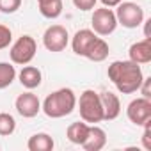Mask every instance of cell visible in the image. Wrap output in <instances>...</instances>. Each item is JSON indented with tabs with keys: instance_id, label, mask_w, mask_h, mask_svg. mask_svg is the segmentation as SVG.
Returning a JSON list of instances; mask_svg holds the SVG:
<instances>
[{
	"instance_id": "cell-11",
	"label": "cell",
	"mask_w": 151,
	"mask_h": 151,
	"mask_svg": "<svg viewBox=\"0 0 151 151\" xmlns=\"http://www.w3.org/2000/svg\"><path fill=\"white\" fill-rule=\"evenodd\" d=\"M100 100H101V107H103V121H112L121 114V101H119L117 94H114L110 91H103V93H100Z\"/></svg>"
},
{
	"instance_id": "cell-5",
	"label": "cell",
	"mask_w": 151,
	"mask_h": 151,
	"mask_svg": "<svg viewBox=\"0 0 151 151\" xmlns=\"http://www.w3.org/2000/svg\"><path fill=\"white\" fill-rule=\"evenodd\" d=\"M116 18H117V25H123L124 29H137L139 25H142L144 22V9L128 0V2H121L119 6H116Z\"/></svg>"
},
{
	"instance_id": "cell-17",
	"label": "cell",
	"mask_w": 151,
	"mask_h": 151,
	"mask_svg": "<svg viewBox=\"0 0 151 151\" xmlns=\"http://www.w3.org/2000/svg\"><path fill=\"white\" fill-rule=\"evenodd\" d=\"M53 146H55V142H53L52 135H48V133H45V132L34 133V135L29 139V142H27L29 151H52Z\"/></svg>"
},
{
	"instance_id": "cell-22",
	"label": "cell",
	"mask_w": 151,
	"mask_h": 151,
	"mask_svg": "<svg viewBox=\"0 0 151 151\" xmlns=\"http://www.w3.org/2000/svg\"><path fill=\"white\" fill-rule=\"evenodd\" d=\"M11 41H13V32H11V29L6 27V25H0V50L7 48V46L11 45Z\"/></svg>"
},
{
	"instance_id": "cell-15",
	"label": "cell",
	"mask_w": 151,
	"mask_h": 151,
	"mask_svg": "<svg viewBox=\"0 0 151 151\" xmlns=\"http://www.w3.org/2000/svg\"><path fill=\"white\" fill-rule=\"evenodd\" d=\"M87 133H89V124H87L86 121H82V123H80V121L71 123V124L68 126V130H66L68 140L73 142V144H78V146L84 144V140L87 139Z\"/></svg>"
},
{
	"instance_id": "cell-25",
	"label": "cell",
	"mask_w": 151,
	"mask_h": 151,
	"mask_svg": "<svg viewBox=\"0 0 151 151\" xmlns=\"http://www.w3.org/2000/svg\"><path fill=\"white\" fill-rule=\"evenodd\" d=\"M100 2L103 4V7H116V6H119L123 0H100Z\"/></svg>"
},
{
	"instance_id": "cell-10",
	"label": "cell",
	"mask_w": 151,
	"mask_h": 151,
	"mask_svg": "<svg viewBox=\"0 0 151 151\" xmlns=\"http://www.w3.org/2000/svg\"><path fill=\"white\" fill-rule=\"evenodd\" d=\"M96 37H98V34L94 30H91V29H80L77 34L73 36V39H71L73 52L77 53V55H80V57H86L87 50L91 48V45L94 43Z\"/></svg>"
},
{
	"instance_id": "cell-18",
	"label": "cell",
	"mask_w": 151,
	"mask_h": 151,
	"mask_svg": "<svg viewBox=\"0 0 151 151\" xmlns=\"http://www.w3.org/2000/svg\"><path fill=\"white\" fill-rule=\"evenodd\" d=\"M37 7L45 18L55 20L62 14V0H37Z\"/></svg>"
},
{
	"instance_id": "cell-23",
	"label": "cell",
	"mask_w": 151,
	"mask_h": 151,
	"mask_svg": "<svg viewBox=\"0 0 151 151\" xmlns=\"http://www.w3.org/2000/svg\"><path fill=\"white\" fill-rule=\"evenodd\" d=\"M98 0H73V6L80 11H93Z\"/></svg>"
},
{
	"instance_id": "cell-8",
	"label": "cell",
	"mask_w": 151,
	"mask_h": 151,
	"mask_svg": "<svg viewBox=\"0 0 151 151\" xmlns=\"http://www.w3.org/2000/svg\"><path fill=\"white\" fill-rule=\"evenodd\" d=\"M126 116L128 119L137 124V126H142L144 123H147L151 119V100L149 98H137V100H132L128 103V109H126Z\"/></svg>"
},
{
	"instance_id": "cell-24",
	"label": "cell",
	"mask_w": 151,
	"mask_h": 151,
	"mask_svg": "<svg viewBox=\"0 0 151 151\" xmlns=\"http://www.w3.org/2000/svg\"><path fill=\"white\" fill-rule=\"evenodd\" d=\"M144 126V133H142V146L146 149H151V119L147 123L142 124Z\"/></svg>"
},
{
	"instance_id": "cell-6",
	"label": "cell",
	"mask_w": 151,
	"mask_h": 151,
	"mask_svg": "<svg viewBox=\"0 0 151 151\" xmlns=\"http://www.w3.org/2000/svg\"><path fill=\"white\" fill-rule=\"evenodd\" d=\"M91 25L93 30L98 36H109L116 30L117 27V18L116 13L110 7H101V9H94L93 18H91Z\"/></svg>"
},
{
	"instance_id": "cell-3",
	"label": "cell",
	"mask_w": 151,
	"mask_h": 151,
	"mask_svg": "<svg viewBox=\"0 0 151 151\" xmlns=\"http://www.w3.org/2000/svg\"><path fill=\"white\" fill-rule=\"evenodd\" d=\"M77 103H78L80 117L87 124H96V123L103 121V107H101L100 93H96L93 89H86L80 94V100Z\"/></svg>"
},
{
	"instance_id": "cell-20",
	"label": "cell",
	"mask_w": 151,
	"mask_h": 151,
	"mask_svg": "<svg viewBox=\"0 0 151 151\" xmlns=\"http://www.w3.org/2000/svg\"><path fill=\"white\" fill-rule=\"evenodd\" d=\"M16 130V119L7 114V112H2L0 114V135L2 137H9L13 135Z\"/></svg>"
},
{
	"instance_id": "cell-16",
	"label": "cell",
	"mask_w": 151,
	"mask_h": 151,
	"mask_svg": "<svg viewBox=\"0 0 151 151\" xmlns=\"http://www.w3.org/2000/svg\"><path fill=\"white\" fill-rule=\"evenodd\" d=\"M110 53V48H109V43L103 39V37H96L94 43L91 45V48L87 50L86 57L93 62H103Z\"/></svg>"
},
{
	"instance_id": "cell-19",
	"label": "cell",
	"mask_w": 151,
	"mask_h": 151,
	"mask_svg": "<svg viewBox=\"0 0 151 151\" xmlns=\"http://www.w3.org/2000/svg\"><path fill=\"white\" fill-rule=\"evenodd\" d=\"M16 78V69L9 62H0V89L9 87Z\"/></svg>"
},
{
	"instance_id": "cell-21",
	"label": "cell",
	"mask_w": 151,
	"mask_h": 151,
	"mask_svg": "<svg viewBox=\"0 0 151 151\" xmlns=\"http://www.w3.org/2000/svg\"><path fill=\"white\" fill-rule=\"evenodd\" d=\"M22 7V0H0V13L13 14Z\"/></svg>"
},
{
	"instance_id": "cell-4",
	"label": "cell",
	"mask_w": 151,
	"mask_h": 151,
	"mask_svg": "<svg viewBox=\"0 0 151 151\" xmlns=\"http://www.w3.org/2000/svg\"><path fill=\"white\" fill-rule=\"evenodd\" d=\"M36 52H37V43L32 36L25 34L22 37L16 39V43L11 46L9 50V57L13 60V64H20V66H25L29 64L34 57H36Z\"/></svg>"
},
{
	"instance_id": "cell-7",
	"label": "cell",
	"mask_w": 151,
	"mask_h": 151,
	"mask_svg": "<svg viewBox=\"0 0 151 151\" xmlns=\"http://www.w3.org/2000/svg\"><path fill=\"white\" fill-rule=\"evenodd\" d=\"M69 43V34L62 25H50L43 34V45L48 52H62Z\"/></svg>"
},
{
	"instance_id": "cell-13",
	"label": "cell",
	"mask_w": 151,
	"mask_h": 151,
	"mask_svg": "<svg viewBox=\"0 0 151 151\" xmlns=\"http://www.w3.org/2000/svg\"><path fill=\"white\" fill-rule=\"evenodd\" d=\"M105 144H107V133H105V130L100 128V126H96V124H93V126L89 124V133H87V139L84 140L82 147L86 151H100V149L105 147Z\"/></svg>"
},
{
	"instance_id": "cell-2",
	"label": "cell",
	"mask_w": 151,
	"mask_h": 151,
	"mask_svg": "<svg viewBox=\"0 0 151 151\" xmlns=\"http://www.w3.org/2000/svg\"><path fill=\"white\" fill-rule=\"evenodd\" d=\"M75 109H77V96H75L73 89L69 87H62L53 91L52 94H48L41 105V110L52 117V119H60L69 116Z\"/></svg>"
},
{
	"instance_id": "cell-1",
	"label": "cell",
	"mask_w": 151,
	"mask_h": 151,
	"mask_svg": "<svg viewBox=\"0 0 151 151\" xmlns=\"http://www.w3.org/2000/svg\"><path fill=\"white\" fill-rule=\"evenodd\" d=\"M107 77L116 86V89L123 94L137 93L144 80L140 64L133 60H114L107 69Z\"/></svg>"
},
{
	"instance_id": "cell-9",
	"label": "cell",
	"mask_w": 151,
	"mask_h": 151,
	"mask_svg": "<svg viewBox=\"0 0 151 151\" xmlns=\"http://www.w3.org/2000/svg\"><path fill=\"white\" fill-rule=\"evenodd\" d=\"M14 107H16V112H18L22 117H27V119L36 117V116L41 112V101H39V98H37L34 93H30V91L20 94V96L16 98V101H14Z\"/></svg>"
},
{
	"instance_id": "cell-14",
	"label": "cell",
	"mask_w": 151,
	"mask_h": 151,
	"mask_svg": "<svg viewBox=\"0 0 151 151\" xmlns=\"http://www.w3.org/2000/svg\"><path fill=\"white\" fill-rule=\"evenodd\" d=\"M18 78H20V84H22L25 89L32 91V89H36V87L41 86L43 73H41L39 68H36V66H27V64H25V66L22 68V71L18 73Z\"/></svg>"
},
{
	"instance_id": "cell-12",
	"label": "cell",
	"mask_w": 151,
	"mask_h": 151,
	"mask_svg": "<svg viewBox=\"0 0 151 151\" xmlns=\"http://www.w3.org/2000/svg\"><path fill=\"white\" fill-rule=\"evenodd\" d=\"M130 60L137 64H147L151 62V37H144L142 41H137L128 50Z\"/></svg>"
}]
</instances>
